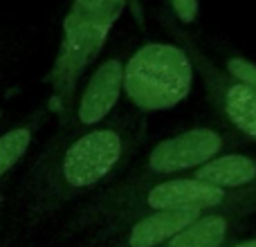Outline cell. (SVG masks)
<instances>
[{
	"label": "cell",
	"mask_w": 256,
	"mask_h": 247,
	"mask_svg": "<svg viewBox=\"0 0 256 247\" xmlns=\"http://www.w3.org/2000/svg\"><path fill=\"white\" fill-rule=\"evenodd\" d=\"M146 132L144 112L120 110L90 130L52 135L18 184L14 230H36L68 204L117 182L135 162Z\"/></svg>",
	"instance_id": "cell-1"
},
{
	"label": "cell",
	"mask_w": 256,
	"mask_h": 247,
	"mask_svg": "<svg viewBox=\"0 0 256 247\" xmlns=\"http://www.w3.org/2000/svg\"><path fill=\"white\" fill-rule=\"evenodd\" d=\"M160 209L178 212H250L256 214V191L222 189L212 182H204L194 176H180L146 184L142 189L117 194L104 189L90 196V200L68 222L70 232H90L94 243H106L112 234L144 216Z\"/></svg>",
	"instance_id": "cell-2"
},
{
	"label": "cell",
	"mask_w": 256,
	"mask_h": 247,
	"mask_svg": "<svg viewBox=\"0 0 256 247\" xmlns=\"http://www.w3.org/2000/svg\"><path fill=\"white\" fill-rule=\"evenodd\" d=\"M126 9V0H72L63 20L58 52L48 74L52 115L61 120L74 102L81 79L106 45L112 25Z\"/></svg>",
	"instance_id": "cell-3"
},
{
	"label": "cell",
	"mask_w": 256,
	"mask_h": 247,
	"mask_svg": "<svg viewBox=\"0 0 256 247\" xmlns=\"http://www.w3.org/2000/svg\"><path fill=\"white\" fill-rule=\"evenodd\" d=\"M243 146L248 144L218 120L196 124L153 144L142 155V160L132 162L124 176L106 189L126 194L168 178L191 176L209 160L230 150H240Z\"/></svg>",
	"instance_id": "cell-4"
},
{
	"label": "cell",
	"mask_w": 256,
	"mask_h": 247,
	"mask_svg": "<svg viewBox=\"0 0 256 247\" xmlns=\"http://www.w3.org/2000/svg\"><path fill=\"white\" fill-rule=\"evenodd\" d=\"M196 70L178 43L150 40L124 63V94L137 112L168 110L191 94Z\"/></svg>",
	"instance_id": "cell-5"
},
{
	"label": "cell",
	"mask_w": 256,
	"mask_h": 247,
	"mask_svg": "<svg viewBox=\"0 0 256 247\" xmlns=\"http://www.w3.org/2000/svg\"><path fill=\"white\" fill-rule=\"evenodd\" d=\"M178 45L184 48L194 63L196 74L204 86L216 120L240 137L245 144H256V92L245 84L232 79L186 32H173Z\"/></svg>",
	"instance_id": "cell-6"
},
{
	"label": "cell",
	"mask_w": 256,
	"mask_h": 247,
	"mask_svg": "<svg viewBox=\"0 0 256 247\" xmlns=\"http://www.w3.org/2000/svg\"><path fill=\"white\" fill-rule=\"evenodd\" d=\"M124 63L120 54H112L94 68L81 90H76L72 106L58 120L54 135H76L115 115L124 94Z\"/></svg>",
	"instance_id": "cell-7"
},
{
	"label": "cell",
	"mask_w": 256,
	"mask_h": 247,
	"mask_svg": "<svg viewBox=\"0 0 256 247\" xmlns=\"http://www.w3.org/2000/svg\"><path fill=\"white\" fill-rule=\"evenodd\" d=\"M202 212H178V209H160L137 216L117 234L106 240L108 247H164L178 232L194 222Z\"/></svg>",
	"instance_id": "cell-8"
},
{
	"label": "cell",
	"mask_w": 256,
	"mask_h": 247,
	"mask_svg": "<svg viewBox=\"0 0 256 247\" xmlns=\"http://www.w3.org/2000/svg\"><path fill=\"white\" fill-rule=\"evenodd\" d=\"M250 212H207L178 232L164 247H225L236 240Z\"/></svg>",
	"instance_id": "cell-9"
},
{
	"label": "cell",
	"mask_w": 256,
	"mask_h": 247,
	"mask_svg": "<svg viewBox=\"0 0 256 247\" xmlns=\"http://www.w3.org/2000/svg\"><path fill=\"white\" fill-rule=\"evenodd\" d=\"M204 182H212L222 189L234 191H256V153L230 150L209 160L191 173Z\"/></svg>",
	"instance_id": "cell-10"
},
{
	"label": "cell",
	"mask_w": 256,
	"mask_h": 247,
	"mask_svg": "<svg viewBox=\"0 0 256 247\" xmlns=\"http://www.w3.org/2000/svg\"><path fill=\"white\" fill-rule=\"evenodd\" d=\"M50 115H52L50 106L43 104L34 112H30L25 120L14 124L12 128H7L0 135V180L27 155V150L32 148L36 135H38V130L43 128V124Z\"/></svg>",
	"instance_id": "cell-11"
},
{
	"label": "cell",
	"mask_w": 256,
	"mask_h": 247,
	"mask_svg": "<svg viewBox=\"0 0 256 247\" xmlns=\"http://www.w3.org/2000/svg\"><path fill=\"white\" fill-rule=\"evenodd\" d=\"M212 58L232 79L240 81V84H245L248 88H252L256 92V63L252 58H248L240 52H234V50H222V48H218L216 56H212Z\"/></svg>",
	"instance_id": "cell-12"
},
{
	"label": "cell",
	"mask_w": 256,
	"mask_h": 247,
	"mask_svg": "<svg viewBox=\"0 0 256 247\" xmlns=\"http://www.w3.org/2000/svg\"><path fill=\"white\" fill-rule=\"evenodd\" d=\"M168 7H171L173 16L182 27H189L198 20V12H200L198 0H168Z\"/></svg>",
	"instance_id": "cell-13"
},
{
	"label": "cell",
	"mask_w": 256,
	"mask_h": 247,
	"mask_svg": "<svg viewBox=\"0 0 256 247\" xmlns=\"http://www.w3.org/2000/svg\"><path fill=\"white\" fill-rule=\"evenodd\" d=\"M225 247H256V234L248 236V238H238V240H232Z\"/></svg>",
	"instance_id": "cell-14"
},
{
	"label": "cell",
	"mask_w": 256,
	"mask_h": 247,
	"mask_svg": "<svg viewBox=\"0 0 256 247\" xmlns=\"http://www.w3.org/2000/svg\"><path fill=\"white\" fill-rule=\"evenodd\" d=\"M0 209H2V189H0Z\"/></svg>",
	"instance_id": "cell-15"
}]
</instances>
